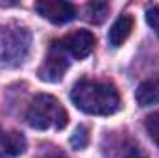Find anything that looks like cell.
Here are the masks:
<instances>
[{
	"label": "cell",
	"instance_id": "obj_1",
	"mask_svg": "<svg viewBox=\"0 0 159 158\" xmlns=\"http://www.w3.org/2000/svg\"><path fill=\"white\" fill-rule=\"evenodd\" d=\"M74 106L89 116H111L119 112L120 95L115 86L94 80H80L70 91Z\"/></svg>",
	"mask_w": 159,
	"mask_h": 158
},
{
	"label": "cell",
	"instance_id": "obj_2",
	"mask_svg": "<svg viewBox=\"0 0 159 158\" xmlns=\"http://www.w3.org/2000/svg\"><path fill=\"white\" fill-rule=\"evenodd\" d=\"M26 121L32 128H37V130H46V128L61 130L67 126L69 116L56 97L41 93L32 99L26 112Z\"/></svg>",
	"mask_w": 159,
	"mask_h": 158
},
{
	"label": "cell",
	"instance_id": "obj_3",
	"mask_svg": "<svg viewBox=\"0 0 159 158\" xmlns=\"http://www.w3.org/2000/svg\"><path fill=\"white\" fill-rule=\"evenodd\" d=\"M32 45V32L26 26L7 22L0 26V63L19 65L26 60Z\"/></svg>",
	"mask_w": 159,
	"mask_h": 158
},
{
	"label": "cell",
	"instance_id": "obj_4",
	"mask_svg": "<svg viewBox=\"0 0 159 158\" xmlns=\"http://www.w3.org/2000/svg\"><path fill=\"white\" fill-rule=\"evenodd\" d=\"M63 41H54L48 48V54L39 67V78L43 82H59L69 69V58Z\"/></svg>",
	"mask_w": 159,
	"mask_h": 158
},
{
	"label": "cell",
	"instance_id": "obj_5",
	"mask_svg": "<svg viewBox=\"0 0 159 158\" xmlns=\"http://www.w3.org/2000/svg\"><path fill=\"white\" fill-rule=\"evenodd\" d=\"M35 11L54 24H65L76 17V7L65 0H41L35 4Z\"/></svg>",
	"mask_w": 159,
	"mask_h": 158
},
{
	"label": "cell",
	"instance_id": "obj_6",
	"mask_svg": "<svg viewBox=\"0 0 159 158\" xmlns=\"http://www.w3.org/2000/svg\"><path fill=\"white\" fill-rule=\"evenodd\" d=\"M63 45L70 56H74L76 60H83L94 48V36L89 30H76L63 41Z\"/></svg>",
	"mask_w": 159,
	"mask_h": 158
},
{
	"label": "cell",
	"instance_id": "obj_7",
	"mask_svg": "<svg viewBox=\"0 0 159 158\" xmlns=\"http://www.w3.org/2000/svg\"><path fill=\"white\" fill-rule=\"evenodd\" d=\"M131 30H133V17L131 15H120L109 28V34H107L109 45L115 47V48L124 45V41L129 37Z\"/></svg>",
	"mask_w": 159,
	"mask_h": 158
},
{
	"label": "cell",
	"instance_id": "obj_8",
	"mask_svg": "<svg viewBox=\"0 0 159 158\" xmlns=\"http://www.w3.org/2000/svg\"><path fill=\"white\" fill-rule=\"evenodd\" d=\"M24 149H26V140L19 132L0 134V158L17 156L20 153H24Z\"/></svg>",
	"mask_w": 159,
	"mask_h": 158
},
{
	"label": "cell",
	"instance_id": "obj_9",
	"mask_svg": "<svg viewBox=\"0 0 159 158\" xmlns=\"http://www.w3.org/2000/svg\"><path fill=\"white\" fill-rule=\"evenodd\" d=\"M135 99L141 106H152L159 104V77L150 80H144L137 91H135Z\"/></svg>",
	"mask_w": 159,
	"mask_h": 158
},
{
	"label": "cell",
	"instance_id": "obj_10",
	"mask_svg": "<svg viewBox=\"0 0 159 158\" xmlns=\"http://www.w3.org/2000/svg\"><path fill=\"white\" fill-rule=\"evenodd\" d=\"M107 13H109V4L107 2H89L87 4V19L94 24L104 22Z\"/></svg>",
	"mask_w": 159,
	"mask_h": 158
},
{
	"label": "cell",
	"instance_id": "obj_11",
	"mask_svg": "<svg viewBox=\"0 0 159 158\" xmlns=\"http://www.w3.org/2000/svg\"><path fill=\"white\" fill-rule=\"evenodd\" d=\"M87 141H89L87 128H85V126H78V128H76V132H74V134H72V138H70L72 147H74V149H83V147L87 145Z\"/></svg>",
	"mask_w": 159,
	"mask_h": 158
},
{
	"label": "cell",
	"instance_id": "obj_12",
	"mask_svg": "<svg viewBox=\"0 0 159 158\" xmlns=\"http://www.w3.org/2000/svg\"><path fill=\"white\" fill-rule=\"evenodd\" d=\"M146 22L159 36V6H148L146 7Z\"/></svg>",
	"mask_w": 159,
	"mask_h": 158
},
{
	"label": "cell",
	"instance_id": "obj_13",
	"mask_svg": "<svg viewBox=\"0 0 159 158\" xmlns=\"http://www.w3.org/2000/svg\"><path fill=\"white\" fill-rule=\"evenodd\" d=\"M146 130H148V134L154 140L159 138V112H156V114H152V116L146 117Z\"/></svg>",
	"mask_w": 159,
	"mask_h": 158
},
{
	"label": "cell",
	"instance_id": "obj_14",
	"mask_svg": "<svg viewBox=\"0 0 159 158\" xmlns=\"http://www.w3.org/2000/svg\"><path fill=\"white\" fill-rule=\"evenodd\" d=\"M126 158H148V155H146L141 147H131V149L126 153Z\"/></svg>",
	"mask_w": 159,
	"mask_h": 158
},
{
	"label": "cell",
	"instance_id": "obj_15",
	"mask_svg": "<svg viewBox=\"0 0 159 158\" xmlns=\"http://www.w3.org/2000/svg\"><path fill=\"white\" fill-rule=\"evenodd\" d=\"M43 158H67L59 149H56V147H52V149H48L46 153H44V156Z\"/></svg>",
	"mask_w": 159,
	"mask_h": 158
},
{
	"label": "cell",
	"instance_id": "obj_16",
	"mask_svg": "<svg viewBox=\"0 0 159 158\" xmlns=\"http://www.w3.org/2000/svg\"><path fill=\"white\" fill-rule=\"evenodd\" d=\"M156 143H157V145H159V138H157V140H156Z\"/></svg>",
	"mask_w": 159,
	"mask_h": 158
}]
</instances>
